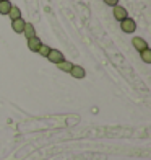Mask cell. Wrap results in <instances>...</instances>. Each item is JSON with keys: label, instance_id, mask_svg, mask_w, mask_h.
<instances>
[{"label": "cell", "instance_id": "obj_1", "mask_svg": "<svg viewBox=\"0 0 151 160\" xmlns=\"http://www.w3.org/2000/svg\"><path fill=\"white\" fill-rule=\"evenodd\" d=\"M120 28H122V31H124V33L132 34V33H135V30H136V23H135V20H132V18L127 17L125 20L120 21Z\"/></svg>", "mask_w": 151, "mask_h": 160}, {"label": "cell", "instance_id": "obj_2", "mask_svg": "<svg viewBox=\"0 0 151 160\" xmlns=\"http://www.w3.org/2000/svg\"><path fill=\"white\" fill-rule=\"evenodd\" d=\"M112 12H114V18H116L117 21H122V20H125L128 17V13L125 10V7H122V5H116V7H112Z\"/></svg>", "mask_w": 151, "mask_h": 160}, {"label": "cell", "instance_id": "obj_3", "mask_svg": "<svg viewBox=\"0 0 151 160\" xmlns=\"http://www.w3.org/2000/svg\"><path fill=\"white\" fill-rule=\"evenodd\" d=\"M68 74H70L71 77H73V78L81 80V78H85V77H86V70H85V67H81V65H73Z\"/></svg>", "mask_w": 151, "mask_h": 160}, {"label": "cell", "instance_id": "obj_4", "mask_svg": "<svg viewBox=\"0 0 151 160\" xmlns=\"http://www.w3.org/2000/svg\"><path fill=\"white\" fill-rule=\"evenodd\" d=\"M47 59L52 62V64H59V62L63 61V54L60 52L59 49H52V48H50V52L47 56Z\"/></svg>", "mask_w": 151, "mask_h": 160}, {"label": "cell", "instance_id": "obj_5", "mask_svg": "<svg viewBox=\"0 0 151 160\" xmlns=\"http://www.w3.org/2000/svg\"><path fill=\"white\" fill-rule=\"evenodd\" d=\"M41 44H42V41L38 38V36H33V38L28 39V49L33 51V52H38L39 48H41Z\"/></svg>", "mask_w": 151, "mask_h": 160}, {"label": "cell", "instance_id": "obj_6", "mask_svg": "<svg viewBox=\"0 0 151 160\" xmlns=\"http://www.w3.org/2000/svg\"><path fill=\"white\" fill-rule=\"evenodd\" d=\"M132 44H133V48L138 51V52H141L143 49H148V42L143 38H138V36H135V38L132 39Z\"/></svg>", "mask_w": 151, "mask_h": 160}, {"label": "cell", "instance_id": "obj_7", "mask_svg": "<svg viewBox=\"0 0 151 160\" xmlns=\"http://www.w3.org/2000/svg\"><path fill=\"white\" fill-rule=\"evenodd\" d=\"M25 23L26 21L23 18H16V20H11V28H13V31L21 34L23 33V28H25Z\"/></svg>", "mask_w": 151, "mask_h": 160}, {"label": "cell", "instance_id": "obj_8", "mask_svg": "<svg viewBox=\"0 0 151 160\" xmlns=\"http://www.w3.org/2000/svg\"><path fill=\"white\" fill-rule=\"evenodd\" d=\"M23 34L26 36V39L33 38V36H36V30H34V25L33 23H25V28H23Z\"/></svg>", "mask_w": 151, "mask_h": 160}, {"label": "cell", "instance_id": "obj_9", "mask_svg": "<svg viewBox=\"0 0 151 160\" xmlns=\"http://www.w3.org/2000/svg\"><path fill=\"white\" fill-rule=\"evenodd\" d=\"M10 8H11L10 0H2V2H0V15H8Z\"/></svg>", "mask_w": 151, "mask_h": 160}, {"label": "cell", "instance_id": "obj_10", "mask_svg": "<svg viewBox=\"0 0 151 160\" xmlns=\"http://www.w3.org/2000/svg\"><path fill=\"white\" fill-rule=\"evenodd\" d=\"M57 67H59V70H62V72H70L71 70V67H73V64H71L70 61H65L63 59L62 62H59V64H55Z\"/></svg>", "mask_w": 151, "mask_h": 160}, {"label": "cell", "instance_id": "obj_11", "mask_svg": "<svg viewBox=\"0 0 151 160\" xmlns=\"http://www.w3.org/2000/svg\"><path fill=\"white\" fill-rule=\"evenodd\" d=\"M8 17H10L11 20H16V18H21V10L18 8L16 5H11V8H10V12H8Z\"/></svg>", "mask_w": 151, "mask_h": 160}, {"label": "cell", "instance_id": "obj_12", "mask_svg": "<svg viewBox=\"0 0 151 160\" xmlns=\"http://www.w3.org/2000/svg\"><path fill=\"white\" fill-rule=\"evenodd\" d=\"M140 56H141V61L145 62V64H151V49L148 48V49H143L141 52H140Z\"/></svg>", "mask_w": 151, "mask_h": 160}, {"label": "cell", "instance_id": "obj_13", "mask_svg": "<svg viewBox=\"0 0 151 160\" xmlns=\"http://www.w3.org/2000/svg\"><path fill=\"white\" fill-rule=\"evenodd\" d=\"M38 52H39L42 57H47V56H49V52H50V48H49L47 44H41V48H39Z\"/></svg>", "mask_w": 151, "mask_h": 160}, {"label": "cell", "instance_id": "obj_14", "mask_svg": "<svg viewBox=\"0 0 151 160\" xmlns=\"http://www.w3.org/2000/svg\"><path fill=\"white\" fill-rule=\"evenodd\" d=\"M104 3L109 7H116V5H119V0H104Z\"/></svg>", "mask_w": 151, "mask_h": 160}, {"label": "cell", "instance_id": "obj_15", "mask_svg": "<svg viewBox=\"0 0 151 160\" xmlns=\"http://www.w3.org/2000/svg\"><path fill=\"white\" fill-rule=\"evenodd\" d=\"M0 2H2V0H0Z\"/></svg>", "mask_w": 151, "mask_h": 160}]
</instances>
